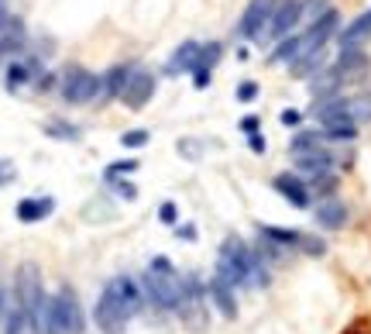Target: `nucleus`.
Listing matches in <instances>:
<instances>
[{
  "label": "nucleus",
  "mask_w": 371,
  "mask_h": 334,
  "mask_svg": "<svg viewBox=\"0 0 371 334\" xmlns=\"http://www.w3.org/2000/svg\"><path fill=\"white\" fill-rule=\"evenodd\" d=\"M196 59H200V42H182L175 52H172V59H168L165 73H168V76L193 73V69H196Z\"/></svg>",
  "instance_id": "obj_14"
},
{
  "label": "nucleus",
  "mask_w": 371,
  "mask_h": 334,
  "mask_svg": "<svg viewBox=\"0 0 371 334\" xmlns=\"http://www.w3.org/2000/svg\"><path fill=\"white\" fill-rule=\"evenodd\" d=\"M45 131H48V134H59V138H66V141H76V138H80V131L69 125H45Z\"/></svg>",
  "instance_id": "obj_30"
},
{
  "label": "nucleus",
  "mask_w": 371,
  "mask_h": 334,
  "mask_svg": "<svg viewBox=\"0 0 371 334\" xmlns=\"http://www.w3.org/2000/svg\"><path fill=\"white\" fill-rule=\"evenodd\" d=\"M296 159V169L303 172V176H323V172H333L337 169V159H333V152L330 148H317V152H306V155H292Z\"/></svg>",
  "instance_id": "obj_13"
},
{
  "label": "nucleus",
  "mask_w": 371,
  "mask_h": 334,
  "mask_svg": "<svg viewBox=\"0 0 371 334\" xmlns=\"http://www.w3.org/2000/svg\"><path fill=\"white\" fill-rule=\"evenodd\" d=\"M134 169H138V162H134V159H121V162H110V166H107V179H110V183H117L121 176H131Z\"/></svg>",
  "instance_id": "obj_27"
},
{
  "label": "nucleus",
  "mask_w": 371,
  "mask_h": 334,
  "mask_svg": "<svg viewBox=\"0 0 371 334\" xmlns=\"http://www.w3.org/2000/svg\"><path fill=\"white\" fill-rule=\"evenodd\" d=\"M159 217H162V224H175L179 210H175V204H162V210H159Z\"/></svg>",
  "instance_id": "obj_33"
},
{
  "label": "nucleus",
  "mask_w": 371,
  "mask_h": 334,
  "mask_svg": "<svg viewBox=\"0 0 371 334\" xmlns=\"http://www.w3.org/2000/svg\"><path fill=\"white\" fill-rule=\"evenodd\" d=\"M52 197H28V200H21L17 204V221L21 224H38L41 217H48L52 214Z\"/></svg>",
  "instance_id": "obj_20"
},
{
  "label": "nucleus",
  "mask_w": 371,
  "mask_h": 334,
  "mask_svg": "<svg viewBox=\"0 0 371 334\" xmlns=\"http://www.w3.org/2000/svg\"><path fill=\"white\" fill-rule=\"evenodd\" d=\"M282 125H289V127H299V125H303V114H299L296 107H289V111H282Z\"/></svg>",
  "instance_id": "obj_32"
},
{
  "label": "nucleus",
  "mask_w": 371,
  "mask_h": 334,
  "mask_svg": "<svg viewBox=\"0 0 371 334\" xmlns=\"http://www.w3.org/2000/svg\"><path fill=\"white\" fill-rule=\"evenodd\" d=\"M10 179H14V166H10L7 159H0V186H3V183H10Z\"/></svg>",
  "instance_id": "obj_34"
},
{
  "label": "nucleus",
  "mask_w": 371,
  "mask_h": 334,
  "mask_svg": "<svg viewBox=\"0 0 371 334\" xmlns=\"http://www.w3.org/2000/svg\"><path fill=\"white\" fill-rule=\"evenodd\" d=\"M100 93V76H93L82 66H69L62 76V100L66 104H89Z\"/></svg>",
  "instance_id": "obj_6"
},
{
  "label": "nucleus",
  "mask_w": 371,
  "mask_h": 334,
  "mask_svg": "<svg viewBox=\"0 0 371 334\" xmlns=\"http://www.w3.org/2000/svg\"><path fill=\"white\" fill-rule=\"evenodd\" d=\"M241 131L254 134V131H258V118H245V121H241Z\"/></svg>",
  "instance_id": "obj_38"
},
{
  "label": "nucleus",
  "mask_w": 371,
  "mask_h": 334,
  "mask_svg": "<svg viewBox=\"0 0 371 334\" xmlns=\"http://www.w3.org/2000/svg\"><path fill=\"white\" fill-rule=\"evenodd\" d=\"M333 69H337L344 80H347V76H361V73L368 69V55H365V48H361V45H354V48H340Z\"/></svg>",
  "instance_id": "obj_17"
},
{
  "label": "nucleus",
  "mask_w": 371,
  "mask_h": 334,
  "mask_svg": "<svg viewBox=\"0 0 371 334\" xmlns=\"http://www.w3.org/2000/svg\"><path fill=\"white\" fill-rule=\"evenodd\" d=\"M272 186H275V193L286 197V204H292L296 210L313 207V190L306 186L303 176H296V172H279V176L272 179Z\"/></svg>",
  "instance_id": "obj_10"
},
{
  "label": "nucleus",
  "mask_w": 371,
  "mask_h": 334,
  "mask_svg": "<svg viewBox=\"0 0 371 334\" xmlns=\"http://www.w3.org/2000/svg\"><path fill=\"white\" fill-rule=\"evenodd\" d=\"M93 321H96V328L103 334H124V328H127V314H124V307L110 296V293L103 290L100 296H96V307H93Z\"/></svg>",
  "instance_id": "obj_8"
},
{
  "label": "nucleus",
  "mask_w": 371,
  "mask_h": 334,
  "mask_svg": "<svg viewBox=\"0 0 371 334\" xmlns=\"http://www.w3.org/2000/svg\"><path fill=\"white\" fill-rule=\"evenodd\" d=\"M323 62H327V55H323V52H313V55H306V59L292 62L289 69H292V76H313L317 69H323Z\"/></svg>",
  "instance_id": "obj_24"
},
{
  "label": "nucleus",
  "mask_w": 371,
  "mask_h": 334,
  "mask_svg": "<svg viewBox=\"0 0 371 334\" xmlns=\"http://www.w3.org/2000/svg\"><path fill=\"white\" fill-rule=\"evenodd\" d=\"M247 145H251V152H258V155H261V152H265V138H261V134H258V131H254V134H251V138H247Z\"/></svg>",
  "instance_id": "obj_37"
},
{
  "label": "nucleus",
  "mask_w": 371,
  "mask_h": 334,
  "mask_svg": "<svg viewBox=\"0 0 371 334\" xmlns=\"http://www.w3.org/2000/svg\"><path fill=\"white\" fill-rule=\"evenodd\" d=\"M327 141H354L358 138V125H327L320 127Z\"/></svg>",
  "instance_id": "obj_26"
},
{
  "label": "nucleus",
  "mask_w": 371,
  "mask_h": 334,
  "mask_svg": "<svg viewBox=\"0 0 371 334\" xmlns=\"http://www.w3.org/2000/svg\"><path fill=\"white\" fill-rule=\"evenodd\" d=\"M31 69H35V62H14V66L7 69V86H10V90L24 86L31 80Z\"/></svg>",
  "instance_id": "obj_25"
},
{
  "label": "nucleus",
  "mask_w": 371,
  "mask_h": 334,
  "mask_svg": "<svg viewBox=\"0 0 371 334\" xmlns=\"http://www.w3.org/2000/svg\"><path fill=\"white\" fill-rule=\"evenodd\" d=\"M337 28H340V18H337V11H327L323 18H317V21H310V28L306 32H296V35H289L282 42L275 45V52H272V62H299V59H306V55H313V52H323V45L337 35Z\"/></svg>",
  "instance_id": "obj_2"
},
{
  "label": "nucleus",
  "mask_w": 371,
  "mask_h": 334,
  "mask_svg": "<svg viewBox=\"0 0 371 334\" xmlns=\"http://www.w3.org/2000/svg\"><path fill=\"white\" fill-rule=\"evenodd\" d=\"M14 18H10V11H7V0H0V35L7 32V25H10Z\"/></svg>",
  "instance_id": "obj_36"
},
{
  "label": "nucleus",
  "mask_w": 371,
  "mask_h": 334,
  "mask_svg": "<svg viewBox=\"0 0 371 334\" xmlns=\"http://www.w3.org/2000/svg\"><path fill=\"white\" fill-rule=\"evenodd\" d=\"M210 300H213V307H217L227 321H234V317H238V296H234V286H227L220 276H213V279H210Z\"/></svg>",
  "instance_id": "obj_16"
},
{
  "label": "nucleus",
  "mask_w": 371,
  "mask_h": 334,
  "mask_svg": "<svg viewBox=\"0 0 371 334\" xmlns=\"http://www.w3.org/2000/svg\"><path fill=\"white\" fill-rule=\"evenodd\" d=\"M131 69L134 66H114L103 80H100V93H103V100H114V97H121L124 93V86H127V76H131Z\"/></svg>",
  "instance_id": "obj_22"
},
{
  "label": "nucleus",
  "mask_w": 371,
  "mask_h": 334,
  "mask_svg": "<svg viewBox=\"0 0 371 334\" xmlns=\"http://www.w3.org/2000/svg\"><path fill=\"white\" fill-rule=\"evenodd\" d=\"M152 97H155V76H152L148 69L134 66V69H131V76H127V86H124L121 100L131 107V111H141Z\"/></svg>",
  "instance_id": "obj_9"
},
{
  "label": "nucleus",
  "mask_w": 371,
  "mask_h": 334,
  "mask_svg": "<svg viewBox=\"0 0 371 334\" xmlns=\"http://www.w3.org/2000/svg\"><path fill=\"white\" fill-rule=\"evenodd\" d=\"M272 11H275V0H251L245 7V14H241V21H238V35L241 39H258L268 28Z\"/></svg>",
  "instance_id": "obj_11"
},
{
  "label": "nucleus",
  "mask_w": 371,
  "mask_h": 334,
  "mask_svg": "<svg viewBox=\"0 0 371 334\" xmlns=\"http://www.w3.org/2000/svg\"><path fill=\"white\" fill-rule=\"evenodd\" d=\"M3 310H7V296H3V290H0V317H3Z\"/></svg>",
  "instance_id": "obj_40"
},
{
  "label": "nucleus",
  "mask_w": 371,
  "mask_h": 334,
  "mask_svg": "<svg viewBox=\"0 0 371 334\" xmlns=\"http://www.w3.org/2000/svg\"><path fill=\"white\" fill-rule=\"evenodd\" d=\"M103 290L110 293L117 303L124 307V314L127 317H134V314H141V303H145V290H141V283L138 279H131V276H114Z\"/></svg>",
  "instance_id": "obj_12"
},
{
  "label": "nucleus",
  "mask_w": 371,
  "mask_h": 334,
  "mask_svg": "<svg viewBox=\"0 0 371 334\" xmlns=\"http://www.w3.org/2000/svg\"><path fill=\"white\" fill-rule=\"evenodd\" d=\"M86 331V317H82L80 296L62 286L59 293L45 296L41 307V334H82Z\"/></svg>",
  "instance_id": "obj_4"
},
{
  "label": "nucleus",
  "mask_w": 371,
  "mask_h": 334,
  "mask_svg": "<svg viewBox=\"0 0 371 334\" xmlns=\"http://www.w3.org/2000/svg\"><path fill=\"white\" fill-rule=\"evenodd\" d=\"M14 296L17 303L24 307V314L31 317V324L41 331V307H45V286H41V272L38 265L24 262L17 269V279H14Z\"/></svg>",
  "instance_id": "obj_5"
},
{
  "label": "nucleus",
  "mask_w": 371,
  "mask_h": 334,
  "mask_svg": "<svg viewBox=\"0 0 371 334\" xmlns=\"http://www.w3.org/2000/svg\"><path fill=\"white\" fill-rule=\"evenodd\" d=\"M121 145L124 148H145V145H148V131H145V127H138V131H124Z\"/></svg>",
  "instance_id": "obj_28"
},
{
  "label": "nucleus",
  "mask_w": 371,
  "mask_h": 334,
  "mask_svg": "<svg viewBox=\"0 0 371 334\" xmlns=\"http://www.w3.org/2000/svg\"><path fill=\"white\" fill-rule=\"evenodd\" d=\"M299 21H303V0H275V11H272V21H268L265 35L282 42L296 32Z\"/></svg>",
  "instance_id": "obj_7"
},
{
  "label": "nucleus",
  "mask_w": 371,
  "mask_h": 334,
  "mask_svg": "<svg viewBox=\"0 0 371 334\" xmlns=\"http://www.w3.org/2000/svg\"><path fill=\"white\" fill-rule=\"evenodd\" d=\"M317 148H327L323 131H299V134L292 138V145H289L292 155H306V152H317Z\"/></svg>",
  "instance_id": "obj_23"
},
{
  "label": "nucleus",
  "mask_w": 371,
  "mask_h": 334,
  "mask_svg": "<svg viewBox=\"0 0 371 334\" xmlns=\"http://www.w3.org/2000/svg\"><path fill=\"white\" fill-rule=\"evenodd\" d=\"M175 235H179V238H189V242H193V238H196V228H179Z\"/></svg>",
  "instance_id": "obj_39"
},
{
  "label": "nucleus",
  "mask_w": 371,
  "mask_h": 334,
  "mask_svg": "<svg viewBox=\"0 0 371 334\" xmlns=\"http://www.w3.org/2000/svg\"><path fill=\"white\" fill-rule=\"evenodd\" d=\"M220 52H224V45H220V42L200 45V59H196V69H193V80H196V86H206V80H210V69L217 66Z\"/></svg>",
  "instance_id": "obj_21"
},
{
  "label": "nucleus",
  "mask_w": 371,
  "mask_h": 334,
  "mask_svg": "<svg viewBox=\"0 0 371 334\" xmlns=\"http://www.w3.org/2000/svg\"><path fill=\"white\" fill-rule=\"evenodd\" d=\"M371 39V7L368 11H361L340 35H337V42H340V48H354V45H365Z\"/></svg>",
  "instance_id": "obj_15"
},
{
  "label": "nucleus",
  "mask_w": 371,
  "mask_h": 334,
  "mask_svg": "<svg viewBox=\"0 0 371 334\" xmlns=\"http://www.w3.org/2000/svg\"><path fill=\"white\" fill-rule=\"evenodd\" d=\"M254 97H258V83H251V80H247V83H241V86H238V100H245V104H251Z\"/></svg>",
  "instance_id": "obj_31"
},
{
  "label": "nucleus",
  "mask_w": 371,
  "mask_h": 334,
  "mask_svg": "<svg viewBox=\"0 0 371 334\" xmlns=\"http://www.w3.org/2000/svg\"><path fill=\"white\" fill-rule=\"evenodd\" d=\"M3 334H38V328L31 324V317L24 314V307L14 300H7V310H3Z\"/></svg>",
  "instance_id": "obj_18"
},
{
  "label": "nucleus",
  "mask_w": 371,
  "mask_h": 334,
  "mask_svg": "<svg viewBox=\"0 0 371 334\" xmlns=\"http://www.w3.org/2000/svg\"><path fill=\"white\" fill-rule=\"evenodd\" d=\"M114 186H117V193H121V200H134V197H138V190H134L131 183H114Z\"/></svg>",
  "instance_id": "obj_35"
},
{
  "label": "nucleus",
  "mask_w": 371,
  "mask_h": 334,
  "mask_svg": "<svg viewBox=\"0 0 371 334\" xmlns=\"http://www.w3.org/2000/svg\"><path fill=\"white\" fill-rule=\"evenodd\" d=\"M317 224L320 228H344L347 224V204L340 197H323V204L317 207Z\"/></svg>",
  "instance_id": "obj_19"
},
{
  "label": "nucleus",
  "mask_w": 371,
  "mask_h": 334,
  "mask_svg": "<svg viewBox=\"0 0 371 334\" xmlns=\"http://www.w3.org/2000/svg\"><path fill=\"white\" fill-rule=\"evenodd\" d=\"M141 290L145 300L155 303L159 310H182L186 303V279L172 269L168 258H155L148 265V272L141 276Z\"/></svg>",
  "instance_id": "obj_3"
},
{
  "label": "nucleus",
  "mask_w": 371,
  "mask_h": 334,
  "mask_svg": "<svg viewBox=\"0 0 371 334\" xmlns=\"http://www.w3.org/2000/svg\"><path fill=\"white\" fill-rule=\"evenodd\" d=\"M330 7H327V0H303V18H323Z\"/></svg>",
  "instance_id": "obj_29"
},
{
  "label": "nucleus",
  "mask_w": 371,
  "mask_h": 334,
  "mask_svg": "<svg viewBox=\"0 0 371 334\" xmlns=\"http://www.w3.org/2000/svg\"><path fill=\"white\" fill-rule=\"evenodd\" d=\"M227 286L241 290V286H268V269L258 249H247L241 238H227L217 255V272Z\"/></svg>",
  "instance_id": "obj_1"
}]
</instances>
